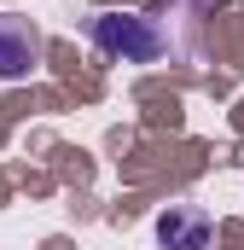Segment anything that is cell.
I'll return each mask as SVG.
<instances>
[{"label":"cell","mask_w":244,"mask_h":250,"mask_svg":"<svg viewBox=\"0 0 244 250\" xmlns=\"http://www.w3.org/2000/svg\"><path fill=\"white\" fill-rule=\"evenodd\" d=\"M87 35L105 59H122V64H157L169 53V29L151 12H99Z\"/></svg>","instance_id":"cell-1"},{"label":"cell","mask_w":244,"mask_h":250,"mask_svg":"<svg viewBox=\"0 0 244 250\" xmlns=\"http://www.w3.org/2000/svg\"><path fill=\"white\" fill-rule=\"evenodd\" d=\"M41 64V29L23 12H0V82H18Z\"/></svg>","instance_id":"cell-2"},{"label":"cell","mask_w":244,"mask_h":250,"mask_svg":"<svg viewBox=\"0 0 244 250\" xmlns=\"http://www.w3.org/2000/svg\"><path fill=\"white\" fill-rule=\"evenodd\" d=\"M209 233H215V221H209L203 204H169L157 215V245L163 250H209Z\"/></svg>","instance_id":"cell-3"}]
</instances>
